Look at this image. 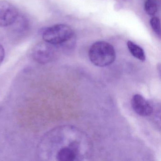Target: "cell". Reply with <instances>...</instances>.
<instances>
[{"label":"cell","mask_w":161,"mask_h":161,"mask_svg":"<svg viewBox=\"0 0 161 161\" xmlns=\"http://www.w3.org/2000/svg\"><path fill=\"white\" fill-rule=\"evenodd\" d=\"M88 56L92 64L97 66L110 65L115 60L116 53L114 47L105 41L95 42L89 49Z\"/></svg>","instance_id":"6da1fadb"},{"label":"cell","mask_w":161,"mask_h":161,"mask_svg":"<svg viewBox=\"0 0 161 161\" xmlns=\"http://www.w3.org/2000/svg\"><path fill=\"white\" fill-rule=\"evenodd\" d=\"M74 36L73 30L68 25L57 24L45 29L42 36L44 41L53 45H61L70 40Z\"/></svg>","instance_id":"7a4b0ae2"},{"label":"cell","mask_w":161,"mask_h":161,"mask_svg":"<svg viewBox=\"0 0 161 161\" xmlns=\"http://www.w3.org/2000/svg\"><path fill=\"white\" fill-rule=\"evenodd\" d=\"M54 53L53 45L44 41L40 42L35 46L32 56L36 62L44 64L51 61L54 56Z\"/></svg>","instance_id":"3957f363"},{"label":"cell","mask_w":161,"mask_h":161,"mask_svg":"<svg viewBox=\"0 0 161 161\" xmlns=\"http://www.w3.org/2000/svg\"><path fill=\"white\" fill-rule=\"evenodd\" d=\"M18 16L17 9L12 3L5 1H0V27L11 26Z\"/></svg>","instance_id":"277c9868"},{"label":"cell","mask_w":161,"mask_h":161,"mask_svg":"<svg viewBox=\"0 0 161 161\" xmlns=\"http://www.w3.org/2000/svg\"><path fill=\"white\" fill-rule=\"evenodd\" d=\"M131 104L134 111L141 116H149L153 112V109L150 103L139 94H136L133 97Z\"/></svg>","instance_id":"5b68a950"},{"label":"cell","mask_w":161,"mask_h":161,"mask_svg":"<svg viewBox=\"0 0 161 161\" xmlns=\"http://www.w3.org/2000/svg\"><path fill=\"white\" fill-rule=\"evenodd\" d=\"M76 141L69 146H64L58 149L55 154L59 161H74L78 160V147Z\"/></svg>","instance_id":"8992f818"},{"label":"cell","mask_w":161,"mask_h":161,"mask_svg":"<svg viewBox=\"0 0 161 161\" xmlns=\"http://www.w3.org/2000/svg\"><path fill=\"white\" fill-rule=\"evenodd\" d=\"M11 30L14 33L21 35L26 32L29 28V22L28 19L22 15H19L16 20L11 26Z\"/></svg>","instance_id":"52a82bcc"},{"label":"cell","mask_w":161,"mask_h":161,"mask_svg":"<svg viewBox=\"0 0 161 161\" xmlns=\"http://www.w3.org/2000/svg\"><path fill=\"white\" fill-rule=\"evenodd\" d=\"M127 47L131 54L136 59L142 62L146 60L145 52L142 48L131 41L127 42Z\"/></svg>","instance_id":"ba28073f"},{"label":"cell","mask_w":161,"mask_h":161,"mask_svg":"<svg viewBox=\"0 0 161 161\" xmlns=\"http://www.w3.org/2000/svg\"><path fill=\"white\" fill-rule=\"evenodd\" d=\"M144 8L146 13L149 15H154L157 11V4L156 0H147Z\"/></svg>","instance_id":"9c48e42d"},{"label":"cell","mask_w":161,"mask_h":161,"mask_svg":"<svg viewBox=\"0 0 161 161\" xmlns=\"http://www.w3.org/2000/svg\"><path fill=\"white\" fill-rule=\"evenodd\" d=\"M150 24L154 32L158 35L161 34L160 20L157 17H153L151 19Z\"/></svg>","instance_id":"30bf717a"},{"label":"cell","mask_w":161,"mask_h":161,"mask_svg":"<svg viewBox=\"0 0 161 161\" xmlns=\"http://www.w3.org/2000/svg\"><path fill=\"white\" fill-rule=\"evenodd\" d=\"M5 57V50L0 43V64H2Z\"/></svg>","instance_id":"8fae6325"}]
</instances>
